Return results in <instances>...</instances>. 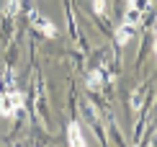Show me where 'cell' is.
I'll return each instance as SVG.
<instances>
[{
	"label": "cell",
	"mask_w": 157,
	"mask_h": 147,
	"mask_svg": "<svg viewBox=\"0 0 157 147\" xmlns=\"http://www.w3.org/2000/svg\"><path fill=\"white\" fill-rule=\"evenodd\" d=\"M21 10V0H5V13L8 16H18Z\"/></svg>",
	"instance_id": "8992f818"
},
{
	"label": "cell",
	"mask_w": 157,
	"mask_h": 147,
	"mask_svg": "<svg viewBox=\"0 0 157 147\" xmlns=\"http://www.w3.org/2000/svg\"><path fill=\"white\" fill-rule=\"evenodd\" d=\"M93 8L98 16H103V10H106V0H93Z\"/></svg>",
	"instance_id": "52a82bcc"
},
{
	"label": "cell",
	"mask_w": 157,
	"mask_h": 147,
	"mask_svg": "<svg viewBox=\"0 0 157 147\" xmlns=\"http://www.w3.org/2000/svg\"><path fill=\"white\" fill-rule=\"evenodd\" d=\"M67 145L70 147H88L85 145V137H82V129H80L77 121H72L67 126Z\"/></svg>",
	"instance_id": "3957f363"
},
{
	"label": "cell",
	"mask_w": 157,
	"mask_h": 147,
	"mask_svg": "<svg viewBox=\"0 0 157 147\" xmlns=\"http://www.w3.org/2000/svg\"><path fill=\"white\" fill-rule=\"evenodd\" d=\"M29 21H31V26H34V29H39V31H41L44 36H57L54 23H52V21H47V18H44L41 13H39V8H31V10H29Z\"/></svg>",
	"instance_id": "7a4b0ae2"
},
{
	"label": "cell",
	"mask_w": 157,
	"mask_h": 147,
	"mask_svg": "<svg viewBox=\"0 0 157 147\" xmlns=\"http://www.w3.org/2000/svg\"><path fill=\"white\" fill-rule=\"evenodd\" d=\"M126 3H129V5H132V3H136V0H126Z\"/></svg>",
	"instance_id": "9c48e42d"
},
{
	"label": "cell",
	"mask_w": 157,
	"mask_h": 147,
	"mask_svg": "<svg viewBox=\"0 0 157 147\" xmlns=\"http://www.w3.org/2000/svg\"><path fill=\"white\" fill-rule=\"evenodd\" d=\"M155 54H157V39H155Z\"/></svg>",
	"instance_id": "ba28073f"
},
{
	"label": "cell",
	"mask_w": 157,
	"mask_h": 147,
	"mask_svg": "<svg viewBox=\"0 0 157 147\" xmlns=\"http://www.w3.org/2000/svg\"><path fill=\"white\" fill-rule=\"evenodd\" d=\"M5 88L0 93V116L3 119H10L13 113L23 106V93L16 88V77H13V70H5Z\"/></svg>",
	"instance_id": "6da1fadb"
},
{
	"label": "cell",
	"mask_w": 157,
	"mask_h": 147,
	"mask_svg": "<svg viewBox=\"0 0 157 147\" xmlns=\"http://www.w3.org/2000/svg\"><path fill=\"white\" fill-rule=\"evenodd\" d=\"M101 85H103V70L90 72V77H88V88H90V90H98Z\"/></svg>",
	"instance_id": "5b68a950"
},
{
	"label": "cell",
	"mask_w": 157,
	"mask_h": 147,
	"mask_svg": "<svg viewBox=\"0 0 157 147\" xmlns=\"http://www.w3.org/2000/svg\"><path fill=\"white\" fill-rule=\"evenodd\" d=\"M134 29H136L134 23H126V21H124V23L119 26V31H116V44H119V46H126L129 39L134 36Z\"/></svg>",
	"instance_id": "277c9868"
}]
</instances>
